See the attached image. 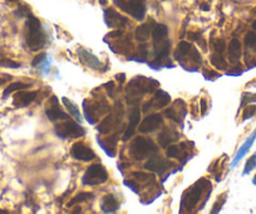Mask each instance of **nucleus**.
Listing matches in <instances>:
<instances>
[{
	"instance_id": "obj_11",
	"label": "nucleus",
	"mask_w": 256,
	"mask_h": 214,
	"mask_svg": "<svg viewBox=\"0 0 256 214\" xmlns=\"http://www.w3.org/2000/svg\"><path fill=\"white\" fill-rule=\"evenodd\" d=\"M186 114H187L186 103H184L182 100H176L174 103H172L171 107H168V109L164 111V115H166L170 120L176 122V124H182Z\"/></svg>"
},
{
	"instance_id": "obj_28",
	"label": "nucleus",
	"mask_w": 256,
	"mask_h": 214,
	"mask_svg": "<svg viewBox=\"0 0 256 214\" xmlns=\"http://www.w3.org/2000/svg\"><path fill=\"white\" fill-rule=\"evenodd\" d=\"M166 155L170 159H180L182 156H186L184 144H181L180 146H177V145H168V149L166 150Z\"/></svg>"
},
{
	"instance_id": "obj_21",
	"label": "nucleus",
	"mask_w": 256,
	"mask_h": 214,
	"mask_svg": "<svg viewBox=\"0 0 256 214\" xmlns=\"http://www.w3.org/2000/svg\"><path fill=\"white\" fill-rule=\"evenodd\" d=\"M178 132L176 131L172 127H164L161 132L158 134V144L161 147H167L168 145H171L172 142H174L176 140H178Z\"/></svg>"
},
{
	"instance_id": "obj_32",
	"label": "nucleus",
	"mask_w": 256,
	"mask_h": 214,
	"mask_svg": "<svg viewBox=\"0 0 256 214\" xmlns=\"http://www.w3.org/2000/svg\"><path fill=\"white\" fill-rule=\"evenodd\" d=\"M93 198V194L92 193H80L77 196H74V198L72 199V200L68 203V206H73L74 204H78V203H83V201H87L90 200V199Z\"/></svg>"
},
{
	"instance_id": "obj_41",
	"label": "nucleus",
	"mask_w": 256,
	"mask_h": 214,
	"mask_svg": "<svg viewBox=\"0 0 256 214\" xmlns=\"http://www.w3.org/2000/svg\"><path fill=\"white\" fill-rule=\"evenodd\" d=\"M104 88L110 93V97H113V91H114V82H108L104 85Z\"/></svg>"
},
{
	"instance_id": "obj_19",
	"label": "nucleus",
	"mask_w": 256,
	"mask_h": 214,
	"mask_svg": "<svg viewBox=\"0 0 256 214\" xmlns=\"http://www.w3.org/2000/svg\"><path fill=\"white\" fill-rule=\"evenodd\" d=\"M140 119H141V111H140L138 106H134L132 109L131 115H130V125L127 127V131L123 135V141H127L130 137H132L136 131V127L138 126Z\"/></svg>"
},
{
	"instance_id": "obj_3",
	"label": "nucleus",
	"mask_w": 256,
	"mask_h": 214,
	"mask_svg": "<svg viewBox=\"0 0 256 214\" xmlns=\"http://www.w3.org/2000/svg\"><path fill=\"white\" fill-rule=\"evenodd\" d=\"M26 44L30 48V51H39L43 48L46 43V32L42 27L40 21L36 17L28 16V22H26Z\"/></svg>"
},
{
	"instance_id": "obj_16",
	"label": "nucleus",
	"mask_w": 256,
	"mask_h": 214,
	"mask_svg": "<svg viewBox=\"0 0 256 214\" xmlns=\"http://www.w3.org/2000/svg\"><path fill=\"white\" fill-rule=\"evenodd\" d=\"M171 101V96L162 90H157L154 93V97H152L148 102L144 103V111L147 112L150 109H162L167 106Z\"/></svg>"
},
{
	"instance_id": "obj_12",
	"label": "nucleus",
	"mask_w": 256,
	"mask_h": 214,
	"mask_svg": "<svg viewBox=\"0 0 256 214\" xmlns=\"http://www.w3.org/2000/svg\"><path fill=\"white\" fill-rule=\"evenodd\" d=\"M46 115L48 116V119L50 121H56V120H67L70 119L68 115L63 111V110L59 107L58 98L56 96H52L46 102Z\"/></svg>"
},
{
	"instance_id": "obj_9",
	"label": "nucleus",
	"mask_w": 256,
	"mask_h": 214,
	"mask_svg": "<svg viewBox=\"0 0 256 214\" xmlns=\"http://www.w3.org/2000/svg\"><path fill=\"white\" fill-rule=\"evenodd\" d=\"M108 180V173L106 168L100 164H93L86 170L82 178V183L84 185H100Z\"/></svg>"
},
{
	"instance_id": "obj_15",
	"label": "nucleus",
	"mask_w": 256,
	"mask_h": 214,
	"mask_svg": "<svg viewBox=\"0 0 256 214\" xmlns=\"http://www.w3.org/2000/svg\"><path fill=\"white\" fill-rule=\"evenodd\" d=\"M168 166H172L171 161H168V160H164V157L158 156V155H154V156H152L151 159H150L148 161L144 164V169H146V170L152 171V173H156V174H158V175H162V174H164L167 169H170Z\"/></svg>"
},
{
	"instance_id": "obj_24",
	"label": "nucleus",
	"mask_w": 256,
	"mask_h": 214,
	"mask_svg": "<svg viewBox=\"0 0 256 214\" xmlns=\"http://www.w3.org/2000/svg\"><path fill=\"white\" fill-rule=\"evenodd\" d=\"M255 140H256V130L252 132V134L250 135V136L248 137V139H246V141L244 142L242 146H241L240 149H238V154H236V156H235V159H234V161H232V164H231V166H235L236 164H238V161H240V160L242 159V157L245 156L246 154H248V150H250V147L252 146V144H254V142H255Z\"/></svg>"
},
{
	"instance_id": "obj_26",
	"label": "nucleus",
	"mask_w": 256,
	"mask_h": 214,
	"mask_svg": "<svg viewBox=\"0 0 256 214\" xmlns=\"http://www.w3.org/2000/svg\"><path fill=\"white\" fill-rule=\"evenodd\" d=\"M80 61H82L84 65H87L90 68H92V70H100V68L103 67V65L98 61L97 57L90 55V52L83 51V49L80 51Z\"/></svg>"
},
{
	"instance_id": "obj_45",
	"label": "nucleus",
	"mask_w": 256,
	"mask_h": 214,
	"mask_svg": "<svg viewBox=\"0 0 256 214\" xmlns=\"http://www.w3.org/2000/svg\"><path fill=\"white\" fill-rule=\"evenodd\" d=\"M208 9H210V7L208 4H202V11H208Z\"/></svg>"
},
{
	"instance_id": "obj_50",
	"label": "nucleus",
	"mask_w": 256,
	"mask_h": 214,
	"mask_svg": "<svg viewBox=\"0 0 256 214\" xmlns=\"http://www.w3.org/2000/svg\"><path fill=\"white\" fill-rule=\"evenodd\" d=\"M2 83H4V80H0V85H2Z\"/></svg>"
},
{
	"instance_id": "obj_25",
	"label": "nucleus",
	"mask_w": 256,
	"mask_h": 214,
	"mask_svg": "<svg viewBox=\"0 0 256 214\" xmlns=\"http://www.w3.org/2000/svg\"><path fill=\"white\" fill-rule=\"evenodd\" d=\"M117 141H118L117 134L112 135V136L106 137L104 140L98 139L100 145L103 147V150H104V151L107 152L110 156H114L116 155V146H117Z\"/></svg>"
},
{
	"instance_id": "obj_6",
	"label": "nucleus",
	"mask_w": 256,
	"mask_h": 214,
	"mask_svg": "<svg viewBox=\"0 0 256 214\" xmlns=\"http://www.w3.org/2000/svg\"><path fill=\"white\" fill-rule=\"evenodd\" d=\"M174 58L176 61H178L180 63H184V60H188L190 65L200 66L202 62V58H201L200 52L192 46L188 42H181V43L177 46L176 52H174Z\"/></svg>"
},
{
	"instance_id": "obj_29",
	"label": "nucleus",
	"mask_w": 256,
	"mask_h": 214,
	"mask_svg": "<svg viewBox=\"0 0 256 214\" xmlns=\"http://www.w3.org/2000/svg\"><path fill=\"white\" fill-rule=\"evenodd\" d=\"M63 103H64V106L67 107V110H68V112H70V115H72V116L74 117L76 120H78V122L82 121V117H80V110H78V107L74 105V103L72 102V101L68 100L67 97H63Z\"/></svg>"
},
{
	"instance_id": "obj_22",
	"label": "nucleus",
	"mask_w": 256,
	"mask_h": 214,
	"mask_svg": "<svg viewBox=\"0 0 256 214\" xmlns=\"http://www.w3.org/2000/svg\"><path fill=\"white\" fill-rule=\"evenodd\" d=\"M154 27H156V23H154L152 19L150 22H147V23L142 24V26H140L138 28L136 29V32H134V38L138 42L147 41V39L150 38V36L152 34V31H154Z\"/></svg>"
},
{
	"instance_id": "obj_8",
	"label": "nucleus",
	"mask_w": 256,
	"mask_h": 214,
	"mask_svg": "<svg viewBox=\"0 0 256 214\" xmlns=\"http://www.w3.org/2000/svg\"><path fill=\"white\" fill-rule=\"evenodd\" d=\"M122 116H123V106L122 103L118 102L117 105H116L114 109L110 111V114H108L107 116L104 117V120L98 125L97 127L98 131H100V134H110V132L114 131V130L118 127L120 120H122Z\"/></svg>"
},
{
	"instance_id": "obj_7",
	"label": "nucleus",
	"mask_w": 256,
	"mask_h": 214,
	"mask_svg": "<svg viewBox=\"0 0 256 214\" xmlns=\"http://www.w3.org/2000/svg\"><path fill=\"white\" fill-rule=\"evenodd\" d=\"M113 3L137 21H144L146 16V0H113Z\"/></svg>"
},
{
	"instance_id": "obj_10",
	"label": "nucleus",
	"mask_w": 256,
	"mask_h": 214,
	"mask_svg": "<svg viewBox=\"0 0 256 214\" xmlns=\"http://www.w3.org/2000/svg\"><path fill=\"white\" fill-rule=\"evenodd\" d=\"M56 134L60 139H77L82 137L86 134L84 129L73 120L67 119L63 124H58L56 126Z\"/></svg>"
},
{
	"instance_id": "obj_1",
	"label": "nucleus",
	"mask_w": 256,
	"mask_h": 214,
	"mask_svg": "<svg viewBox=\"0 0 256 214\" xmlns=\"http://www.w3.org/2000/svg\"><path fill=\"white\" fill-rule=\"evenodd\" d=\"M160 87V83L151 78L144 77V76H137L132 81H130L126 88L127 92L128 103H136L144 97L146 93H152Z\"/></svg>"
},
{
	"instance_id": "obj_39",
	"label": "nucleus",
	"mask_w": 256,
	"mask_h": 214,
	"mask_svg": "<svg viewBox=\"0 0 256 214\" xmlns=\"http://www.w3.org/2000/svg\"><path fill=\"white\" fill-rule=\"evenodd\" d=\"M46 53H40V55H38L36 58H34V61H33V63H32V65H33L34 67H36V65H40V63L43 62L44 60H46Z\"/></svg>"
},
{
	"instance_id": "obj_17",
	"label": "nucleus",
	"mask_w": 256,
	"mask_h": 214,
	"mask_svg": "<svg viewBox=\"0 0 256 214\" xmlns=\"http://www.w3.org/2000/svg\"><path fill=\"white\" fill-rule=\"evenodd\" d=\"M162 125H164V117L160 114H152L142 121L138 130L142 134H150V132H154L157 129H160Z\"/></svg>"
},
{
	"instance_id": "obj_4",
	"label": "nucleus",
	"mask_w": 256,
	"mask_h": 214,
	"mask_svg": "<svg viewBox=\"0 0 256 214\" xmlns=\"http://www.w3.org/2000/svg\"><path fill=\"white\" fill-rule=\"evenodd\" d=\"M83 110H84L86 119L90 124H96L98 119L104 116L106 114L110 112V107L104 98L98 100H84L83 102Z\"/></svg>"
},
{
	"instance_id": "obj_35",
	"label": "nucleus",
	"mask_w": 256,
	"mask_h": 214,
	"mask_svg": "<svg viewBox=\"0 0 256 214\" xmlns=\"http://www.w3.org/2000/svg\"><path fill=\"white\" fill-rule=\"evenodd\" d=\"M245 44L248 48H255L256 47V34L254 32H248L245 36Z\"/></svg>"
},
{
	"instance_id": "obj_33",
	"label": "nucleus",
	"mask_w": 256,
	"mask_h": 214,
	"mask_svg": "<svg viewBox=\"0 0 256 214\" xmlns=\"http://www.w3.org/2000/svg\"><path fill=\"white\" fill-rule=\"evenodd\" d=\"M0 67H8V68H19L20 63L14 62V61L9 60V58L0 56Z\"/></svg>"
},
{
	"instance_id": "obj_34",
	"label": "nucleus",
	"mask_w": 256,
	"mask_h": 214,
	"mask_svg": "<svg viewBox=\"0 0 256 214\" xmlns=\"http://www.w3.org/2000/svg\"><path fill=\"white\" fill-rule=\"evenodd\" d=\"M255 166H256V154H254L252 156L248 157V160L246 161L245 169H244V171H242V175H246V174L250 173V171L252 170Z\"/></svg>"
},
{
	"instance_id": "obj_40",
	"label": "nucleus",
	"mask_w": 256,
	"mask_h": 214,
	"mask_svg": "<svg viewBox=\"0 0 256 214\" xmlns=\"http://www.w3.org/2000/svg\"><path fill=\"white\" fill-rule=\"evenodd\" d=\"M122 36H123V32L120 31V29H116V31L108 33L106 37H108V38H120V37Z\"/></svg>"
},
{
	"instance_id": "obj_47",
	"label": "nucleus",
	"mask_w": 256,
	"mask_h": 214,
	"mask_svg": "<svg viewBox=\"0 0 256 214\" xmlns=\"http://www.w3.org/2000/svg\"><path fill=\"white\" fill-rule=\"evenodd\" d=\"M252 29L256 32V21L252 23Z\"/></svg>"
},
{
	"instance_id": "obj_13",
	"label": "nucleus",
	"mask_w": 256,
	"mask_h": 214,
	"mask_svg": "<svg viewBox=\"0 0 256 214\" xmlns=\"http://www.w3.org/2000/svg\"><path fill=\"white\" fill-rule=\"evenodd\" d=\"M70 155L76 160H80V161H92L93 159H96V152L82 141L76 142L73 145L72 150H70Z\"/></svg>"
},
{
	"instance_id": "obj_48",
	"label": "nucleus",
	"mask_w": 256,
	"mask_h": 214,
	"mask_svg": "<svg viewBox=\"0 0 256 214\" xmlns=\"http://www.w3.org/2000/svg\"><path fill=\"white\" fill-rule=\"evenodd\" d=\"M6 2H10V3H18L19 0H6Z\"/></svg>"
},
{
	"instance_id": "obj_37",
	"label": "nucleus",
	"mask_w": 256,
	"mask_h": 214,
	"mask_svg": "<svg viewBox=\"0 0 256 214\" xmlns=\"http://www.w3.org/2000/svg\"><path fill=\"white\" fill-rule=\"evenodd\" d=\"M214 48H215L216 53H220V55H222L224 51L226 49V43L224 39H218V41L215 42V44H214Z\"/></svg>"
},
{
	"instance_id": "obj_2",
	"label": "nucleus",
	"mask_w": 256,
	"mask_h": 214,
	"mask_svg": "<svg viewBox=\"0 0 256 214\" xmlns=\"http://www.w3.org/2000/svg\"><path fill=\"white\" fill-rule=\"evenodd\" d=\"M211 190V183L206 179H201V180L196 181L191 188L187 189L186 191L182 195L181 200V213L186 211H191L192 209L198 205V201L201 200L202 195L205 194V191Z\"/></svg>"
},
{
	"instance_id": "obj_5",
	"label": "nucleus",
	"mask_w": 256,
	"mask_h": 214,
	"mask_svg": "<svg viewBox=\"0 0 256 214\" xmlns=\"http://www.w3.org/2000/svg\"><path fill=\"white\" fill-rule=\"evenodd\" d=\"M157 151H158L157 145L151 139H147V137L142 136L134 137L131 146H130V152H131V155L136 160L147 159V157L156 154Z\"/></svg>"
},
{
	"instance_id": "obj_42",
	"label": "nucleus",
	"mask_w": 256,
	"mask_h": 214,
	"mask_svg": "<svg viewBox=\"0 0 256 214\" xmlns=\"http://www.w3.org/2000/svg\"><path fill=\"white\" fill-rule=\"evenodd\" d=\"M205 76H206V78H208V76H211L210 80H212V78H216V77H220V75H218V72H212V71H208V72H205Z\"/></svg>"
},
{
	"instance_id": "obj_14",
	"label": "nucleus",
	"mask_w": 256,
	"mask_h": 214,
	"mask_svg": "<svg viewBox=\"0 0 256 214\" xmlns=\"http://www.w3.org/2000/svg\"><path fill=\"white\" fill-rule=\"evenodd\" d=\"M104 22L110 28H124L128 24V19L120 16L117 11L113 8H108L104 11Z\"/></svg>"
},
{
	"instance_id": "obj_31",
	"label": "nucleus",
	"mask_w": 256,
	"mask_h": 214,
	"mask_svg": "<svg viewBox=\"0 0 256 214\" xmlns=\"http://www.w3.org/2000/svg\"><path fill=\"white\" fill-rule=\"evenodd\" d=\"M26 87H29V86L26 85V83H23V82H14V83H12V85L8 86V87L6 88V91H4V97H6V96L10 95V93L16 92V91L26 90Z\"/></svg>"
},
{
	"instance_id": "obj_49",
	"label": "nucleus",
	"mask_w": 256,
	"mask_h": 214,
	"mask_svg": "<svg viewBox=\"0 0 256 214\" xmlns=\"http://www.w3.org/2000/svg\"><path fill=\"white\" fill-rule=\"evenodd\" d=\"M252 183H254V184H255V185H256V175H255V178H254V180H252Z\"/></svg>"
},
{
	"instance_id": "obj_38",
	"label": "nucleus",
	"mask_w": 256,
	"mask_h": 214,
	"mask_svg": "<svg viewBox=\"0 0 256 214\" xmlns=\"http://www.w3.org/2000/svg\"><path fill=\"white\" fill-rule=\"evenodd\" d=\"M225 196H226V194H222V195H221L220 198H218V199H220V201H218V200L216 201V204H215V205H214V209H212V210H211V213H218V211H220L221 206H222L224 204H225V201H226Z\"/></svg>"
},
{
	"instance_id": "obj_18",
	"label": "nucleus",
	"mask_w": 256,
	"mask_h": 214,
	"mask_svg": "<svg viewBox=\"0 0 256 214\" xmlns=\"http://www.w3.org/2000/svg\"><path fill=\"white\" fill-rule=\"evenodd\" d=\"M36 96H38L36 91H16L13 98V103L16 107H26L36 100Z\"/></svg>"
},
{
	"instance_id": "obj_20",
	"label": "nucleus",
	"mask_w": 256,
	"mask_h": 214,
	"mask_svg": "<svg viewBox=\"0 0 256 214\" xmlns=\"http://www.w3.org/2000/svg\"><path fill=\"white\" fill-rule=\"evenodd\" d=\"M154 48L157 60H164V58L168 57L170 49H171V42L167 39V37L161 39H154Z\"/></svg>"
},
{
	"instance_id": "obj_36",
	"label": "nucleus",
	"mask_w": 256,
	"mask_h": 214,
	"mask_svg": "<svg viewBox=\"0 0 256 214\" xmlns=\"http://www.w3.org/2000/svg\"><path fill=\"white\" fill-rule=\"evenodd\" d=\"M255 114H256V106L248 105V107H245V110H244L242 119H244V120L251 119V117H252Z\"/></svg>"
},
{
	"instance_id": "obj_30",
	"label": "nucleus",
	"mask_w": 256,
	"mask_h": 214,
	"mask_svg": "<svg viewBox=\"0 0 256 214\" xmlns=\"http://www.w3.org/2000/svg\"><path fill=\"white\" fill-rule=\"evenodd\" d=\"M210 61L211 65L215 68H218V70H226V68H228V62H226V60L220 55V53L211 55Z\"/></svg>"
},
{
	"instance_id": "obj_27",
	"label": "nucleus",
	"mask_w": 256,
	"mask_h": 214,
	"mask_svg": "<svg viewBox=\"0 0 256 214\" xmlns=\"http://www.w3.org/2000/svg\"><path fill=\"white\" fill-rule=\"evenodd\" d=\"M118 201L112 194H108V195L103 196L102 201H100V209H102L104 213H113V211L118 210Z\"/></svg>"
},
{
	"instance_id": "obj_23",
	"label": "nucleus",
	"mask_w": 256,
	"mask_h": 214,
	"mask_svg": "<svg viewBox=\"0 0 256 214\" xmlns=\"http://www.w3.org/2000/svg\"><path fill=\"white\" fill-rule=\"evenodd\" d=\"M241 53H242V48H241V43L238 39H232L228 43V57L230 63H238L241 58Z\"/></svg>"
},
{
	"instance_id": "obj_46",
	"label": "nucleus",
	"mask_w": 256,
	"mask_h": 214,
	"mask_svg": "<svg viewBox=\"0 0 256 214\" xmlns=\"http://www.w3.org/2000/svg\"><path fill=\"white\" fill-rule=\"evenodd\" d=\"M100 3L102 4V6H106V4H107V0H100Z\"/></svg>"
},
{
	"instance_id": "obj_43",
	"label": "nucleus",
	"mask_w": 256,
	"mask_h": 214,
	"mask_svg": "<svg viewBox=\"0 0 256 214\" xmlns=\"http://www.w3.org/2000/svg\"><path fill=\"white\" fill-rule=\"evenodd\" d=\"M126 76H124V73H120V75H117V76H116V80H117V81H120V82H124V81H126Z\"/></svg>"
},
{
	"instance_id": "obj_44",
	"label": "nucleus",
	"mask_w": 256,
	"mask_h": 214,
	"mask_svg": "<svg viewBox=\"0 0 256 214\" xmlns=\"http://www.w3.org/2000/svg\"><path fill=\"white\" fill-rule=\"evenodd\" d=\"M201 112H202V115L206 114V101L204 98L201 100Z\"/></svg>"
}]
</instances>
